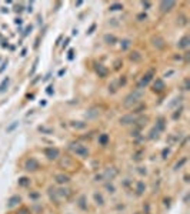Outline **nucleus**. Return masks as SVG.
<instances>
[{"instance_id": "f257e3e1", "label": "nucleus", "mask_w": 190, "mask_h": 214, "mask_svg": "<svg viewBox=\"0 0 190 214\" xmlns=\"http://www.w3.org/2000/svg\"><path fill=\"white\" fill-rule=\"evenodd\" d=\"M141 96H143V91L141 90H133L126 99H124V101H123V104L126 107H130V106H133V104H136L139 100L141 99Z\"/></svg>"}, {"instance_id": "f03ea898", "label": "nucleus", "mask_w": 190, "mask_h": 214, "mask_svg": "<svg viewBox=\"0 0 190 214\" xmlns=\"http://www.w3.org/2000/svg\"><path fill=\"white\" fill-rule=\"evenodd\" d=\"M70 150H72L73 153H76L77 156H80V157H87L89 156V150L84 147V146H82L80 143H72V144H70Z\"/></svg>"}, {"instance_id": "7ed1b4c3", "label": "nucleus", "mask_w": 190, "mask_h": 214, "mask_svg": "<svg viewBox=\"0 0 190 214\" xmlns=\"http://www.w3.org/2000/svg\"><path fill=\"white\" fill-rule=\"evenodd\" d=\"M25 168L27 171H36L37 168H39V163H37V160H34V158H27L25 163Z\"/></svg>"}, {"instance_id": "20e7f679", "label": "nucleus", "mask_w": 190, "mask_h": 214, "mask_svg": "<svg viewBox=\"0 0 190 214\" xmlns=\"http://www.w3.org/2000/svg\"><path fill=\"white\" fill-rule=\"evenodd\" d=\"M44 154H46V157L47 158H50V160H56L59 157V150L57 148H53V147H49L44 150Z\"/></svg>"}, {"instance_id": "39448f33", "label": "nucleus", "mask_w": 190, "mask_h": 214, "mask_svg": "<svg viewBox=\"0 0 190 214\" xmlns=\"http://www.w3.org/2000/svg\"><path fill=\"white\" fill-rule=\"evenodd\" d=\"M174 6H176L174 1H162V3H160V10H162L163 13H165V12H170Z\"/></svg>"}, {"instance_id": "423d86ee", "label": "nucleus", "mask_w": 190, "mask_h": 214, "mask_svg": "<svg viewBox=\"0 0 190 214\" xmlns=\"http://www.w3.org/2000/svg\"><path fill=\"white\" fill-rule=\"evenodd\" d=\"M152 76H153V72H149L147 74H144L143 76V79L140 80V83H139V90L140 89H143V87H146L147 86V83L150 82V79H152Z\"/></svg>"}, {"instance_id": "0eeeda50", "label": "nucleus", "mask_w": 190, "mask_h": 214, "mask_svg": "<svg viewBox=\"0 0 190 214\" xmlns=\"http://www.w3.org/2000/svg\"><path fill=\"white\" fill-rule=\"evenodd\" d=\"M136 121V119L133 117L132 114H127V116H123V117H120V120H119V123L123 124V126H127V124H132Z\"/></svg>"}, {"instance_id": "6e6552de", "label": "nucleus", "mask_w": 190, "mask_h": 214, "mask_svg": "<svg viewBox=\"0 0 190 214\" xmlns=\"http://www.w3.org/2000/svg\"><path fill=\"white\" fill-rule=\"evenodd\" d=\"M152 43H153V46H154L156 49H163V47H165V40H163L160 36L153 37V39H152Z\"/></svg>"}, {"instance_id": "1a4fd4ad", "label": "nucleus", "mask_w": 190, "mask_h": 214, "mask_svg": "<svg viewBox=\"0 0 190 214\" xmlns=\"http://www.w3.org/2000/svg\"><path fill=\"white\" fill-rule=\"evenodd\" d=\"M166 89L165 83H163V80H160V79H157L156 82H154V84H153V90L154 91H163Z\"/></svg>"}, {"instance_id": "9d476101", "label": "nucleus", "mask_w": 190, "mask_h": 214, "mask_svg": "<svg viewBox=\"0 0 190 214\" xmlns=\"http://www.w3.org/2000/svg\"><path fill=\"white\" fill-rule=\"evenodd\" d=\"M56 181H57L59 184H66V183L70 181V177L66 176V174H57L56 176Z\"/></svg>"}, {"instance_id": "9b49d317", "label": "nucleus", "mask_w": 190, "mask_h": 214, "mask_svg": "<svg viewBox=\"0 0 190 214\" xmlns=\"http://www.w3.org/2000/svg\"><path fill=\"white\" fill-rule=\"evenodd\" d=\"M189 46V37L187 36H184V37H182L180 40H179V43H177V47L179 49H186Z\"/></svg>"}, {"instance_id": "f8f14e48", "label": "nucleus", "mask_w": 190, "mask_h": 214, "mask_svg": "<svg viewBox=\"0 0 190 214\" xmlns=\"http://www.w3.org/2000/svg\"><path fill=\"white\" fill-rule=\"evenodd\" d=\"M130 60L134 61V63H139L141 60V54L139 51H132V53H130Z\"/></svg>"}, {"instance_id": "ddd939ff", "label": "nucleus", "mask_w": 190, "mask_h": 214, "mask_svg": "<svg viewBox=\"0 0 190 214\" xmlns=\"http://www.w3.org/2000/svg\"><path fill=\"white\" fill-rule=\"evenodd\" d=\"M19 203H20V197H19V196H13V197L9 200L7 207H15V206H17Z\"/></svg>"}, {"instance_id": "4468645a", "label": "nucleus", "mask_w": 190, "mask_h": 214, "mask_svg": "<svg viewBox=\"0 0 190 214\" xmlns=\"http://www.w3.org/2000/svg\"><path fill=\"white\" fill-rule=\"evenodd\" d=\"M104 41H106L107 44H115L116 41H117V39H116L113 34H106V36H104Z\"/></svg>"}, {"instance_id": "2eb2a0df", "label": "nucleus", "mask_w": 190, "mask_h": 214, "mask_svg": "<svg viewBox=\"0 0 190 214\" xmlns=\"http://www.w3.org/2000/svg\"><path fill=\"white\" fill-rule=\"evenodd\" d=\"M107 140H109V136H107V134H102V136L99 137L100 144H103V146H106V144H107Z\"/></svg>"}, {"instance_id": "dca6fc26", "label": "nucleus", "mask_w": 190, "mask_h": 214, "mask_svg": "<svg viewBox=\"0 0 190 214\" xmlns=\"http://www.w3.org/2000/svg\"><path fill=\"white\" fill-rule=\"evenodd\" d=\"M130 44H132V41L129 40V39H126V40L122 41V50H127L130 47Z\"/></svg>"}, {"instance_id": "f3484780", "label": "nucleus", "mask_w": 190, "mask_h": 214, "mask_svg": "<svg viewBox=\"0 0 190 214\" xmlns=\"http://www.w3.org/2000/svg\"><path fill=\"white\" fill-rule=\"evenodd\" d=\"M97 73H99L102 77H104V76L107 74V72H106V69L102 66V64H99V66H97Z\"/></svg>"}, {"instance_id": "a211bd4d", "label": "nucleus", "mask_w": 190, "mask_h": 214, "mask_svg": "<svg viewBox=\"0 0 190 214\" xmlns=\"http://www.w3.org/2000/svg\"><path fill=\"white\" fill-rule=\"evenodd\" d=\"M7 84H9V77H7V79H4V80H3V83L0 84V93H3V91L6 90V86H7Z\"/></svg>"}, {"instance_id": "6ab92c4d", "label": "nucleus", "mask_w": 190, "mask_h": 214, "mask_svg": "<svg viewBox=\"0 0 190 214\" xmlns=\"http://www.w3.org/2000/svg\"><path fill=\"white\" fill-rule=\"evenodd\" d=\"M120 9H123V4H120V3H115L110 6V10H120Z\"/></svg>"}, {"instance_id": "aec40b11", "label": "nucleus", "mask_w": 190, "mask_h": 214, "mask_svg": "<svg viewBox=\"0 0 190 214\" xmlns=\"http://www.w3.org/2000/svg\"><path fill=\"white\" fill-rule=\"evenodd\" d=\"M143 190H144V184H143L141 181H139V183H137V194H141Z\"/></svg>"}, {"instance_id": "412c9836", "label": "nucleus", "mask_w": 190, "mask_h": 214, "mask_svg": "<svg viewBox=\"0 0 190 214\" xmlns=\"http://www.w3.org/2000/svg\"><path fill=\"white\" fill-rule=\"evenodd\" d=\"M94 198H96L97 204H100V206L103 204V198H102V196H100V194H97V193H96V194H94Z\"/></svg>"}, {"instance_id": "4be33fe9", "label": "nucleus", "mask_w": 190, "mask_h": 214, "mask_svg": "<svg viewBox=\"0 0 190 214\" xmlns=\"http://www.w3.org/2000/svg\"><path fill=\"white\" fill-rule=\"evenodd\" d=\"M84 200H86V198H84V196H82V197H80V203H79L80 208H83V210H86V208H87V207L84 206Z\"/></svg>"}, {"instance_id": "5701e85b", "label": "nucleus", "mask_w": 190, "mask_h": 214, "mask_svg": "<svg viewBox=\"0 0 190 214\" xmlns=\"http://www.w3.org/2000/svg\"><path fill=\"white\" fill-rule=\"evenodd\" d=\"M19 184H20V186H27V184H29V180H27L26 177H23V179H20Z\"/></svg>"}, {"instance_id": "b1692460", "label": "nucleus", "mask_w": 190, "mask_h": 214, "mask_svg": "<svg viewBox=\"0 0 190 214\" xmlns=\"http://www.w3.org/2000/svg\"><path fill=\"white\" fill-rule=\"evenodd\" d=\"M184 163H186V158H183L182 161H180V163H177V164H176V168H179V167H182L183 164H184Z\"/></svg>"}, {"instance_id": "393cba45", "label": "nucleus", "mask_w": 190, "mask_h": 214, "mask_svg": "<svg viewBox=\"0 0 190 214\" xmlns=\"http://www.w3.org/2000/svg\"><path fill=\"white\" fill-rule=\"evenodd\" d=\"M17 124H19V123H17V121H15V124H13V126H10V127H9V129H7V132H10V130H13V129L16 127Z\"/></svg>"}, {"instance_id": "a878e982", "label": "nucleus", "mask_w": 190, "mask_h": 214, "mask_svg": "<svg viewBox=\"0 0 190 214\" xmlns=\"http://www.w3.org/2000/svg\"><path fill=\"white\" fill-rule=\"evenodd\" d=\"M141 4H143V7H150V3H149V1H143Z\"/></svg>"}, {"instance_id": "bb28decb", "label": "nucleus", "mask_w": 190, "mask_h": 214, "mask_svg": "<svg viewBox=\"0 0 190 214\" xmlns=\"http://www.w3.org/2000/svg\"><path fill=\"white\" fill-rule=\"evenodd\" d=\"M27 213H29V211H27L26 208H22V211H20V214H27Z\"/></svg>"}]
</instances>
